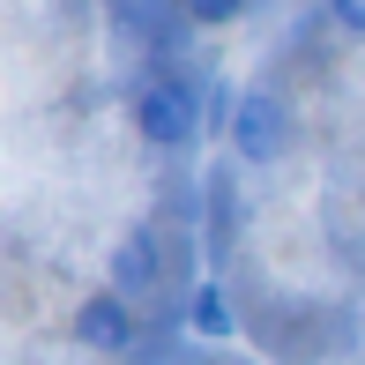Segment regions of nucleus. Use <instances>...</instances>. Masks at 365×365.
Instances as JSON below:
<instances>
[{"label":"nucleus","instance_id":"obj_1","mask_svg":"<svg viewBox=\"0 0 365 365\" xmlns=\"http://www.w3.org/2000/svg\"><path fill=\"white\" fill-rule=\"evenodd\" d=\"M224 135H231V149H239L246 164H276V157L291 149V112H284V97H269V90H239V105H231Z\"/></svg>","mask_w":365,"mask_h":365},{"label":"nucleus","instance_id":"obj_2","mask_svg":"<svg viewBox=\"0 0 365 365\" xmlns=\"http://www.w3.org/2000/svg\"><path fill=\"white\" fill-rule=\"evenodd\" d=\"M135 127H142V142H157V149H179L194 135V90L179 75H157V82H142V97H135Z\"/></svg>","mask_w":365,"mask_h":365},{"label":"nucleus","instance_id":"obj_3","mask_svg":"<svg viewBox=\"0 0 365 365\" xmlns=\"http://www.w3.org/2000/svg\"><path fill=\"white\" fill-rule=\"evenodd\" d=\"M75 343H82V351H105V358H120L127 343H135V313H127V298H120V291H97V298H82V306H75Z\"/></svg>","mask_w":365,"mask_h":365},{"label":"nucleus","instance_id":"obj_4","mask_svg":"<svg viewBox=\"0 0 365 365\" xmlns=\"http://www.w3.org/2000/svg\"><path fill=\"white\" fill-rule=\"evenodd\" d=\"M149 284H157V239L135 224V231H120V246H112V291H120V298H142Z\"/></svg>","mask_w":365,"mask_h":365},{"label":"nucleus","instance_id":"obj_5","mask_svg":"<svg viewBox=\"0 0 365 365\" xmlns=\"http://www.w3.org/2000/svg\"><path fill=\"white\" fill-rule=\"evenodd\" d=\"M194 328L202 336H231V306H224L217 284H202V298H194Z\"/></svg>","mask_w":365,"mask_h":365},{"label":"nucleus","instance_id":"obj_6","mask_svg":"<svg viewBox=\"0 0 365 365\" xmlns=\"http://www.w3.org/2000/svg\"><path fill=\"white\" fill-rule=\"evenodd\" d=\"M194 23H231V15H246V0H187Z\"/></svg>","mask_w":365,"mask_h":365},{"label":"nucleus","instance_id":"obj_7","mask_svg":"<svg viewBox=\"0 0 365 365\" xmlns=\"http://www.w3.org/2000/svg\"><path fill=\"white\" fill-rule=\"evenodd\" d=\"M328 15H336L351 38H365V0H328Z\"/></svg>","mask_w":365,"mask_h":365}]
</instances>
